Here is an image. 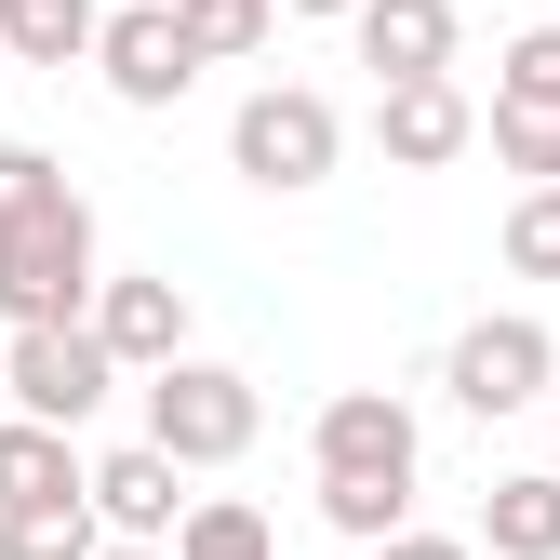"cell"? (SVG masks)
I'll return each instance as SVG.
<instances>
[{"label":"cell","instance_id":"cell-25","mask_svg":"<svg viewBox=\"0 0 560 560\" xmlns=\"http://www.w3.org/2000/svg\"><path fill=\"white\" fill-rule=\"evenodd\" d=\"M14 14H27V0H0V27H14Z\"/></svg>","mask_w":560,"mask_h":560},{"label":"cell","instance_id":"cell-18","mask_svg":"<svg viewBox=\"0 0 560 560\" xmlns=\"http://www.w3.org/2000/svg\"><path fill=\"white\" fill-rule=\"evenodd\" d=\"M480 133H494V161H508L521 187H547V174H560V107H521V94H494V120H480Z\"/></svg>","mask_w":560,"mask_h":560},{"label":"cell","instance_id":"cell-14","mask_svg":"<svg viewBox=\"0 0 560 560\" xmlns=\"http://www.w3.org/2000/svg\"><path fill=\"white\" fill-rule=\"evenodd\" d=\"M94 547H107L94 494H40V508H0V560H94Z\"/></svg>","mask_w":560,"mask_h":560},{"label":"cell","instance_id":"cell-8","mask_svg":"<svg viewBox=\"0 0 560 560\" xmlns=\"http://www.w3.org/2000/svg\"><path fill=\"white\" fill-rule=\"evenodd\" d=\"M374 148L400 174H454L480 148V107L454 94V67H428V81H374Z\"/></svg>","mask_w":560,"mask_h":560},{"label":"cell","instance_id":"cell-13","mask_svg":"<svg viewBox=\"0 0 560 560\" xmlns=\"http://www.w3.org/2000/svg\"><path fill=\"white\" fill-rule=\"evenodd\" d=\"M40 494H81V428H40L0 400V508H40Z\"/></svg>","mask_w":560,"mask_h":560},{"label":"cell","instance_id":"cell-7","mask_svg":"<svg viewBox=\"0 0 560 560\" xmlns=\"http://www.w3.org/2000/svg\"><path fill=\"white\" fill-rule=\"evenodd\" d=\"M94 67H107V94H120V107H174V94L200 81V54H187V27H174V0H107V14H94Z\"/></svg>","mask_w":560,"mask_h":560},{"label":"cell","instance_id":"cell-11","mask_svg":"<svg viewBox=\"0 0 560 560\" xmlns=\"http://www.w3.org/2000/svg\"><path fill=\"white\" fill-rule=\"evenodd\" d=\"M347 40L374 81H428V67H454V0H347Z\"/></svg>","mask_w":560,"mask_h":560},{"label":"cell","instance_id":"cell-17","mask_svg":"<svg viewBox=\"0 0 560 560\" xmlns=\"http://www.w3.org/2000/svg\"><path fill=\"white\" fill-rule=\"evenodd\" d=\"M174 27H187V54H200V67H241V54H267L280 0H174Z\"/></svg>","mask_w":560,"mask_h":560},{"label":"cell","instance_id":"cell-22","mask_svg":"<svg viewBox=\"0 0 560 560\" xmlns=\"http://www.w3.org/2000/svg\"><path fill=\"white\" fill-rule=\"evenodd\" d=\"M374 560H480V547H467V534H413V521H400V534H374Z\"/></svg>","mask_w":560,"mask_h":560},{"label":"cell","instance_id":"cell-9","mask_svg":"<svg viewBox=\"0 0 560 560\" xmlns=\"http://www.w3.org/2000/svg\"><path fill=\"white\" fill-rule=\"evenodd\" d=\"M81 320H94V347H107L120 374H148V361L187 347V280H161V267H148V280H94Z\"/></svg>","mask_w":560,"mask_h":560},{"label":"cell","instance_id":"cell-16","mask_svg":"<svg viewBox=\"0 0 560 560\" xmlns=\"http://www.w3.org/2000/svg\"><path fill=\"white\" fill-rule=\"evenodd\" d=\"M94 14L107 0H27V14L0 27V54L14 67H94Z\"/></svg>","mask_w":560,"mask_h":560},{"label":"cell","instance_id":"cell-2","mask_svg":"<svg viewBox=\"0 0 560 560\" xmlns=\"http://www.w3.org/2000/svg\"><path fill=\"white\" fill-rule=\"evenodd\" d=\"M254 428H267V400H254V374H228V361H148V441L174 454V467H241L254 454Z\"/></svg>","mask_w":560,"mask_h":560},{"label":"cell","instance_id":"cell-5","mask_svg":"<svg viewBox=\"0 0 560 560\" xmlns=\"http://www.w3.org/2000/svg\"><path fill=\"white\" fill-rule=\"evenodd\" d=\"M334 148H347V120H334V94H307V81H267V94H241V120H228V174H254V187H320L334 174Z\"/></svg>","mask_w":560,"mask_h":560},{"label":"cell","instance_id":"cell-15","mask_svg":"<svg viewBox=\"0 0 560 560\" xmlns=\"http://www.w3.org/2000/svg\"><path fill=\"white\" fill-rule=\"evenodd\" d=\"M174 560H280V534H267V508H241V494H200L174 534H161Z\"/></svg>","mask_w":560,"mask_h":560},{"label":"cell","instance_id":"cell-24","mask_svg":"<svg viewBox=\"0 0 560 560\" xmlns=\"http://www.w3.org/2000/svg\"><path fill=\"white\" fill-rule=\"evenodd\" d=\"M280 14H334V27H347V0H280Z\"/></svg>","mask_w":560,"mask_h":560},{"label":"cell","instance_id":"cell-4","mask_svg":"<svg viewBox=\"0 0 560 560\" xmlns=\"http://www.w3.org/2000/svg\"><path fill=\"white\" fill-rule=\"evenodd\" d=\"M547 374H560V334H547L534 307H494V320H467V334L441 347V387L480 413V428L534 413V400H547Z\"/></svg>","mask_w":560,"mask_h":560},{"label":"cell","instance_id":"cell-1","mask_svg":"<svg viewBox=\"0 0 560 560\" xmlns=\"http://www.w3.org/2000/svg\"><path fill=\"white\" fill-rule=\"evenodd\" d=\"M94 200L67 187L54 148H0V334L14 320H81L94 307Z\"/></svg>","mask_w":560,"mask_h":560},{"label":"cell","instance_id":"cell-23","mask_svg":"<svg viewBox=\"0 0 560 560\" xmlns=\"http://www.w3.org/2000/svg\"><path fill=\"white\" fill-rule=\"evenodd\" d=\"M94 560H174V547H133V534H107V547H94Z\"/></svg>","mask_w":560,"mask_h":560},{"label":"cell","instance_id":"cell-26","mask_svg":"<svg viewBox=\"0 0 560 560\" xmlns=\"http://www.w3.org/2000/svg\"><path fill=\"white\" fill-rule=\"evenodd\" d=\"M0 67H14V54H0Z\"/></svg>","mask_w":560,"mask_h":560},{"label":"cell","instance_id":"cell-3","mask_svg":"<svg viewBox=\"0 0 560 560\" xmlns=\"http://www.w3.org/2000/svg\"><path fill=\"white\" fill-rule=\"evenodd\" d=\"M120 387V361L94 347V320H14L0 334V400L40 428H94V400Z\"/></svg>","mask_w":560,"mask_h":560},{"label":"cell","instance_id":"cell-27","mask_svg":"<svg viewBox=\"0 0 560 560\" xmlns=\"http://www.w3.org/2000/svg\"><path fill=\"white\" fill-rule=\"evenodd\" d=\"M547 467H560V454H547Z\"/></svg>","mask_w":560,"mask_h":560},{"label":"cell","instance_id":"cell-6","mask_svg":"<svg viewBox=\"0 0 560 560\" xmlns=\"http://www.w3.org/2000/svg\"><path fill=\"white\" fill-rule=\"evenodd\" d=\"M320 480H400L413 494V467H428V428H413V400L400 387H334L320 400V428H307Z\"/></svg>","mask_w":560,"mask_h":560},{"label":"cell","instance_id":"cell-21","mask_svg":"<svg viewBox=\"0 0 560 560\" xmlns=\"http://www.w3.org/2000/svg\"><path fill=\"white\" fill-rule=\"evenodd\" d=\"M494 94H521V107H560V27H521V40L494 54Z\"/></svg>","mask_w":560,"mask_h":560},{"label":"cell","instance_id":"cell-10","mask_svg":"<svg viewBox=\"0 0 560 560\" xmlns=\"http://www.w3.org/2000/svg\"><path fill=\"white\" fill-rule=\"evenodd\" d=\"M174 480H187V467H174L161 441H133V454H94V467H81V494H94V521H107V534L161 547V534L187 521V494H174Z\"/></svg>","mask_w":560,"mask_h":560},{"label":"cell","instance_id":"cell-12","mask_svg":"<svg viewBox=\"0 0 560 560\" xmlns=\"http://www.w3.org/2000/svg\"><path fill=\"white\" fill-rule=\"evenodd\" d=\"M467 547H494V560H560V467H508L494 494H480V534Z\"/></svg>","mask_w":560,"mask_h":560},{"label":"cell","instance_id":"cell-19","mask_svg":"<svg viewBox=\"0 0 560 560\" xmlns=\"http://www.w3.org/2000/svg\"><path fill=\"white\" fill-rule=\"evenodd\" d=\"M320 521H334L347 547H374V534L413 521V494H400V480H320Z\"/></svg>","mask_w":560,"mask_h":560},{"label":"cell","instance_id":"cell-20","mask_svg":"<svg viewBox=\"0 0 560 560\" xmlns=\"http://www.w3.org/2000/svg\"><path fill=\"white\" fill-rule=\"evenodd\" d=\"M508 267H521V280H560V174L508 200Z\"/></svg>","mask_w":560,"mask_h":560}]
</instances>
